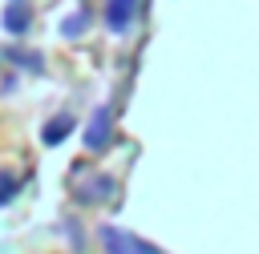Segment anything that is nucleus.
Wrapping results in <instances>:
<instances>
[{
	"label": "nucleus",
	"instance_id": "f257e3e1",
	"mask_svg": "<svg viewBox=\"0 0 259 254\" xmlns=\"http://www.w3.org/2000/svg\"><path fill=\"white\" fill-rule=\"evenodd\" d=\"M101 242H105L109 254H162L158 246H150V242H142V238H134L117 226H101Z\"/></svg>",
	"mask_w": 259,
	"mask_h": 254
},
{
	"label": "nucleus",
	"instance_id": "f03ea898",
	"mask_svg": "<svg viewBox=\"0 0 259 254\" xmlns=\"http://www.w3.org/2000/svg\"><path fill=\"white\" fill-rule=\"evenodd\" d=\"M113 113H109V105H101L97 113H93V121H89V133H85V145L89 149H105L109 145V133H113Z\"/></svg>",
	"mask_w": 259,
	"mask_h": 254
},
{
	"label": "nucleus",
	"instance_id": "7ed1b4c3",
	"mask_svg": "<svg viewBox=\"0 0 259 254\" xmlns=\"http://www.w3.org/2000/svg\"><path fill=\"white\" fill-rule=\"evenodd\" d=\"M134 12H138V0H105V24L113 32H130Z\"/></svg>",
	"mask_w": 259,
	"mask_h": 254
},
{
	"label": "nucleus",
	"instance_id": "20e7f679",
	"mask_svg": "<svg viewBox=\"0 0 259 254\" xmlns=\"http://www.w3.org/2000/svg\"><path fill=\"white\" fill-rule=\"evenodd\" d=\"M28 24H32V16H28V8H24V4H8V8H4V28H8L12 36H20Z\"/></svg>",
	"mask_w": 259,
	"mask_h": 254
},
{
	"label": "nucleus",
	"instance_id": "39448f33",
	"mask_svg": "<svg viewBox=\"0 0 259 254\" xmlns=\"http://www.w3.org/2000/svg\"><path fill=\"white\" fill-rule=\"evenodd\" d=\"M69 133H73V117L65 113V117H57V121H53L40 137H45V145H57V141H61V137H69Z\"/></svg>",
	"mask_w": 259,
	"mask_h": 254
},
{
	"label": "nucleus",
	"instance_id": "423d86ee",
	"mask_svg": "<svg viewBox=\"0 0 259 254\" xmlns=\"http://www.w3.org/2000/svg\"><path fill=\"white\" fill-rule=\"evenodd\" d=\"M113 189V177H93L85 189H81V202H93V198H105Z\"/></svg>",
	"mask_w": 259,
	"mask_h": 254
},
{
	"label": "nucleus",
	"instance_id": "0eeeda50",
	"mask_svg": "<svg viewBox=\"0 0 259 254\" xmlns=\"http://www.w3.org/2000/svg\"><path fill=\"white\" fill-rule=\"evenodd\" d=\"M81 28H85V12H73L61 20V36H81Z\"/></svg>",
	"mask_w": 259,
	"mask_h": 254
},
{
	"label": "nucleus",
	"instance_id": "6e6552de",
	"mask_svg": "<svg viewBox=\"0 0 259 254\" xmlns=\"http://www.w3.org/2000/svg\"><path fill=\"white\" fill-rule=\"evenodd\" d=\"M16 198V177L12 173H0V206H8Z\"/></svg>",
	"mask_w": 259,
	"mask_h": 254
},
{
	"label": "nucleus",
	"instance_id": "1a4fd4ad",
	"mask_svg": "<svg viewBox=\"0 0 259 254\" xmlns=\"http://www.w3.org/2000/svg\"><path fill=\"white\" fill-rule=\"evenodd\" d=\"M12 4H20V0H12Z\"/></svg>",
	"mask_w": 259,
	"mask_h": 254
}]
</instances>
